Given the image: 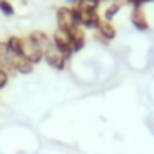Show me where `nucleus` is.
Returning <instances> with one entry per match:
<instances>
[{"label": "nucleus", "mask_w": 154, "mask_h": 154, "mask_svg": "<svg viewBox=\"0 0 154 154\" xmlns=\"http://www.w3.org/2000/svg\"><path fill=\"white\" fill-rule=\"evenodd\" d=\"M53 45L69 60L72 56V40H71V35L60 27H56L54 35H53Z\"/></svg>", "instance_id": "1"}, {"label": "nucleus", "mask_w": 154, "mask_h": 154, "mask_svg": "<svg viewBox=\"0 0 154 154\" xmlns=\"http://www.w3.org/2000/svg\"><path fill=\"white\" fill-rule=\"evenodd\" d=\"M22 56H24L26 60H29V62L35 65V63L42 62L44 53L38 49V45H36L29 36H26V38H22Z\"/></svg>", "instance_id": "2"}, {"label": "nucleus", "mask_w": 154, "mask_h": 154, "mask_svg": "<svg viewBox=\"0 0 154 154\" xmlns=\"http://www.w3.org/2000/svg\"><path fill=\"white\" fill-rule=\"evenodd\" d=\"M44 60H45L53 69H58V71L65 69V63H67V58H65L54 45H51V47L44 53Z\"/></svg>", "instance_id": "3"}, {"label": "nucleus", "mask_w": 154, "mask_h": 154, "mask_svg": "<svg viewBox=\"0 0 154 154\" xmlns=\"http://www.w3.org/2000/svg\"><path fill=\"white\" fill-rule=\"evenodd\" d=\"M56 22H58V27L71 33L74 27H78V24H76L72 20V15H71V8H60L56 11Z\"/></svg>", "instance_id": "4"}, {"label": "nucleus", "mask_w": 154, "mask_h": 154, "mask_svg": "<svg viewBox=\"0 0 154 154\" xmlns=\"http://www.w3.org/2000/svg\"><path fill=\"white\" fill-rule=\"evenodd\" d=\"M102 18L96 11L91 9H80V27L82 29H98Z\"/></svg>", "instance_id": "5"}, {"label": "nucleus", "mask_w": 154, "mask_h": 154, "mask_svg": "<svg viewBox=\"0 0 154 154\" xmlns=\"http://www.w3.org/2000/svg\"><path fill=\"white\" fill-rule=\"evenodd\" d=\"M131 22H132V26H134L138 31H147V29H149V22H147L145 13L141 11V8H132Z\"/></svg>", "instance_id": "6"}, {"label": "nucleus", "mask_w": 154, "mask_h": 154, "mask_svg": "<svg viewBox=\"0 0 154 154\" xmlns=\"http://www.w3.org/2000/svg\"><path fill=\"white\" fill-rule=\"evenodd\" d=\"M29 38L38 45V49H40L42 53H45V51L53 45V38H49L44 31H33V33L29 35Z\"/></svg>", "instance_id": "7"}, {"label": "nucleus", "mask_w": 154, "mask_h": 154, "mask_svg": "<svg viewBox=\"0 0 154 154\" xmlns=\"http://www.w3.org/2000/svg\"><path fill=\"white\" fill-rule=\"evenodd\" d=\"M69 35H71V40H72V53H78V51L84 47V44H85V35H84V29L78 26V27H74Z\"/></svg>", "instance_id": "8"}, {"label": "nucleus", "mask_w": 154, "mask_h": 154, "mask_svg": "<svg viewBox=\"0 0 154 154\" xmlns=\"http://www.w3.org/2000/svg\"><path fill=\"white\" fill-rule=\"evenodd\" d=\"M13 67H15V71L17 72H20V74H29V72H33V63L29 62V60H26L24 56H15L13 54Z\"/></svg>", "instance_id": "9"}, {"label": "nucleus", "mask_w": 154, "mask_h": 154, "mask_svg": "<svg viewBox=\"0 0 154 154\" xmlns=\"http://www.w3.org/2000/svg\"><path fill=\"white\" fill-rule=\"evenodd\" d=\"M96 31H98V35H100L105 42H109V40H112V38L116 36V29H114V26H112L111 22H107V20H102Z\"/></svg>", "instance_id": "10"}, {"label": "nucleus", "mask_w": 154, "mask_h": 154, "mask_svg": "<svg viewBox=\"0 0 154 154\" xmlns=\"http://www.w3.org/2000/svg\"><path fill=\"white\" fill-rule=\"evenodd\" d=\"M125 4H127L125 0H112V4H111V6L107 8V11H105V20H107V22H111Z\"/></svg>", "instance_id": "11"}, {"label": "nucleus", "mask_w": 154, "mask_h": 154, "mask_svg": "<svg viewBox=\"0 0 154 154\" xmlns=\"http://www.w3.org/2000/svg\"><path fill=\"white\" fill-rule=\"evenodd\" d=\"M6 44H8L11 54H15V56H22V38H18V36H9Z\"/></svg>", "instance_id": "12"}, {"label": "nucleus", "mask_w": 154, "mask_h": 154, "mask_svg": "<svg viewBox=\"0 0 154 154\" xmlns=\"http://www.w3.org/2000/svg\"><path fill=\"white\" fill-rule=\"evenodd\" d=\"M100 6V0H78V8L80 9H91L96 11Z\"/></svg>", "instance_id": "13"}, {"label": "nucleus", "mask_w": 154, "mask_h": 154, "mask_svg": "<svg viewBox=\"0 0 154 154\" xmlns=\"http://www.w3.org/2000/svg\"><path fill=\"white\" fill-rule=\"evenodd\" d=\"M0 11H2L6 17H11L15 13V8L8 2V0H0Z\"/></svg>", "instance_id": "14"}, {"label": "nucleus", "mask_w": 154, "mask_h": 154, "mask_svg": "<svg viewBox=\"0 0 154 154\" xmlns=\"http://www.w3.org/2000/svg\"><path fill=\"white\" fill-rule=\"evenodd\" d=\"M8 80H9V74H8L4 69H0V89H4V87H6Z\"/></svg>", "instance_id": "15"}, {"label": "nucleus", "mask_w": 154, "mask_h": 154, "mask_svg": "<svg viewBox=\"0 0 154 154\" xmlns=\"http://www.w3.org/2000/svg\"><path fill=\"white\" fill-rule=\"evenodd\" d=\"M67 4L69 8H74V6H78V0H67Z\"/></svg>", "instance_id": "16"}]
</instances>
